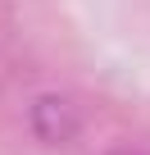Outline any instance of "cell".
Returning <instances> with one entry per match:
<instances>
[{
	"label": "cell",
	"mask_w": 150,
	"mask_h": 155,
	"mask_svg": "<svg viewBox=\"0 0 150 155\" xmlns=\"http://www.w3.org/2000/svg\"><path fill=\"white\" fill-rule=\"evenodd\" d=\"M32 128L41 141H68L78 132V110H73L68 96H41L32 105Z\"/></svg>",
	"instance_id": "1"
}]
</instances>
